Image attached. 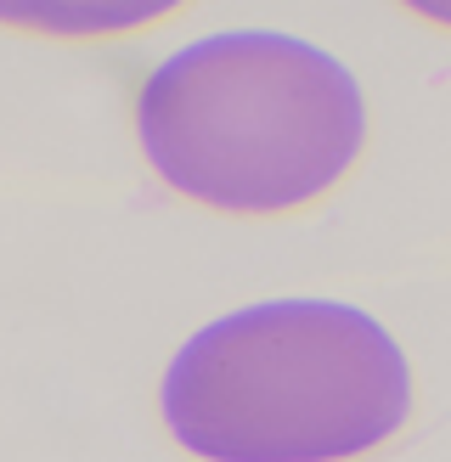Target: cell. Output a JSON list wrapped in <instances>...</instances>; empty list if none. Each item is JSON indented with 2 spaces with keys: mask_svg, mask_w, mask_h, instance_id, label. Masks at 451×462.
Here are the masks:
<instances>
[{
  "mask_svg": "<svg viewBox=\"0 0 451 462\" xmlns=\"http://www.w3.org/2000/svg\"><path fill=\"white\" fill-rule=\"evenodd\" d=\"M198 462H361L412 418V361L345 299H260L198 328L158 383Z\"/></svg>",
  "mask_w": 451,
  "mask_h": 462,
  "instance_id": "obj_2",
  "label": "cell"
},
{
  "mask_svg": "<svg viewBox=\"0 0 451 462\" xmlns=\"http://www.w3.org/2000/svg\"><path fill=\"white\" fill-rule=\"evenodd\" d=\"M135 147L170 192L220 215H288L327 198L367 147V90L288 29H215L135 85Z\"/></svg>",
  "mask_w": 451,
  "mask_h": 462,
  "instance_id": "obj_1",
  "label": "cell"
}]
</instances>
